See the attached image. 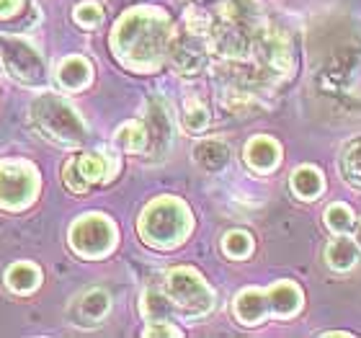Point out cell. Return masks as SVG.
<instances>
[{
    "instance_id": "cell-1",
    "label": "cell",
    "mask_w": 361,
    "mask_h": 338,
    "mask_svg": "<svg viewBox=\"0 0 361 338\" xmlns=\"http://www.w3.org/2000/svg\"><path fill=\"white\" fill-rule=\"evenodd\" d=\"M173 21L158 8H135L111 31V49L129 70H158L173 49Z\"/></svg>"
},
{
    "instance_id": "cell-2",
    "label": "cell",
    "mask_w": 361,
    "mask_h": 338,
    "mask_svg": "<svg viewBox=\"0 0 361 338\" xmlns=\"http://www.w3.org/2000/svg\"><path fill=\"white\" fill-rule=\"evenodd\" d=\"M191 227H194V217L186 202H180L178 196H158L142 210L137 230L147 246L168 251L186 241Z\"/></svg>"
},
{
    "instance_id": "cell-3",
    "label": "cell",
    "mask_w": 361,
    "mask_h": 338,
    "mask_svg": "<svg viewBox=\"0 0 361 338\" xmlns=\"http://www.w3.org/2000/svg\"><path fill=\"white\" fill-rule=\"evenodd\" d=\"M29 119L34 124L37 132L52 140L57 145H65V147H78V145L85 143V121L83 116L73 109V106L65 101L62 96H52V93H44L31 101L29 106Z\"/></svg>"
},
{
    "instance_id": "cell-4",
    "label": "cell",
    "mask_w": 361,
    "mask_h": 338,
    "mask_svg": "<svg viewBox=\"0 0 361 338\" xmlns=\"http://www.w3.org/2000/svg\"><path fill=\"white\" fill-rule=\"evenodd\" d=\"M163 292L168 294L171 305L176 310H180L183 315L199 318V315H207L214 308V292H212V286L191 266H178V269L168 271Z\"/></svg>"
},
{
    "instance_id": "cell-5",
    "label": "cell",
    "mask_w": 361,
    "mask_h": 338,
    "mask_svg": "<svg viewBox=\"0 0 361 338\" xmlns=\"http://www.w3.org/2000/svg\"><path fill=\"white\" fill-rule=\"evenodd\" d=\"M42 179L29 160H0V207L11 212L26 210L37 199Z\"/></svg>"
},
{
    "instance_id": "cell-6",
    "label": "cell",
    "mask_w": 361,
    "mask_h": 338,
    "mask_svg": "<svg viewBox=\"0 0 361 338\" xmlns=\"http://www.w3.org/2000/svg\"><path fill=\"white\" fill-rule=\"evenodd\" d=\"M0 62L8 76L23 85H44L47 70L44 60L34 44L21 37H0Z\"/></svg>"
},
{
    "instance_id": "cell-7",
    "label": "cell",
    "mask_w": 361,
    "mask_h": 338,
    "mask_svg": "<svg viewBox=\"0 0 361 338\" xmlns=\"http://www.w3.org/2000/svg\"><path fill=\"white\" fill-rule=\"evenodd\" d=\"M70 246L83 258H104L116 246V225L106 215H83L70 225Z\"/></svg>"
},
{
    "instance_id": "cell-8",
    "label": "cell",
    "mask_w": 361,
    "mask_h": 338,
    "mask_svg": "<svg viewBox=\"0 0 361 338\" xmlns=\"http://www.w3.org/2000/svg\"><path fill=\"white\" fill-rule=\"evenodd\" d=\"M114 173H116V160L109 152H83L65 163L62 181L73 194H83L98 181H109Z\"/></svg>"
},
{
    "instance_id": "cell-9",
    "label": "cell",
    "mask_w": 361,
    "mask_h": 338,
    "mask_svg": "<svg viewBox=\"0 0 361 338\" xmlns=\"http://www.w3.org/2000/svg\"><path fill=\"white\" fill-rule=\"evenodd\" d=\"M111 310V297L104 289H88L70 305V320L75 325H98Z\"/></svg>"
},
{
    "instance_id": "cell-10",
    "label": "cell",
    "mask_w": 361,
    "mask_h": 338,
    "mask_svg": "<svg viewBox=\"0 0 361 338\" xmlns=\"http://www.w3.org/2000/svg\"><path fill=\"white\" fill-rule=\"evenodd\" d=\"M269 313L276 318H292L302 310V289L294 282H276L266 289Z\"/></svg>"
},
{
    "instance_id": "cell-11",
    "label": "cell",
    "mask_w": 361,
    "mask_h": 338,
    "mask_svg": "<svg viewBox=\"0 0 361 338\" xmlns=\"http://www.w3.org/2000/svg\"><path fill=\"white\" fill-rule=\"evenodd\" d=\"M235 318L240 320L243 325H258L264 323L269 313V300H266V289H256V286H248L243 289L238 297H235Z\"/></svg>"
},
{
    "instance_id": "cell-12",
    "label": "cell",
    "mask_w": 361,
    "mask_h": 338,
    "mask_svg": "<svg viewBox=\"0 0 361 338\" xmlns=\"http://www.w3.org/2000/svg\"><path fill=\"white\" fill-rule=\"evenodd\" d=\"M245 163L256 173H271L281 163V147H279L276 140H271L266 135L253 137L245 145Z\"/></svg>"
},
{
    "instance_id": "cell-13",
    "label": "cell",
    "mask_w": 361,
    "mask_h": 338,
    "mask_svg": "<svg viewBox=\"0 0 361 338\" xmlns=\"http://www.w3.org/2000/svg\"><path fill=\"white\" fill-rule=\"evenodd\" d=\"M145 127H147V147H155L158 152L166 150V145L173 137V124H171L168 106L160 104V101H152L150 111L145 116Z\"/></svg>"
},
{
    "instance_id": "cell-14",
    "label": "cell",
    "mask_w": 361,
    "mask_h": 338,
    "mask_svg": "<svg viewBox=\"0 0 361 338\" xmlns=\"http://www.w3.org/2000/svg\"><path fill=\"white\" fill-rule=\"evenodd\" d=\"M93 80V68L90 62L80 54H70L57 65V83L62 90L68 93H75V90H83L85 85Z\"/></svg>"
},
{
    "instance_id": "cell-15",
    "label": "cell",
    "mask_w": 361,
    "mask_h": 338,
    "mask_svg": "<svg viewBox=\"0 0 361 338\" xmlns=\"http://www.w3.org/2000/svg\"><path fill=\"white\" fill-rule=\"evenodd\" d=\"M42 284V271L37 263L31 261H16L6 271V286L16 294H31Z\"/></svg>"
},
{
    "instance_id": "cell-16",
    "label": "cell",
    "mask_w": 361,
    "mask_h": 338,
    "mask_svg": "<svg viewBox=\"0 0 361 338\" xmlns=\"http://www.w3.org/2000/svg\"><path fill=\"white\" fill-rule=\"evenodd\" d=\"M325 261H328V266H331L333 271H348L361 261V248L356 246V241L338 235L336 241L328 243V248H325Z\"/></svg>"
},
{
    "instance_id": "cell-17",
    "label": "cell",
    "mask_w": 361,
    "mask_h": 338,
    "mask_svg": "<svg viewBox=\"0 0 361 338\" xmlns=\"http://www.w3.org/2000/svg\"><path fill=\"white\" fill-rule=\"evenodd\" d=\"M292 191L300 199H305V202H310V199H315V196L323 194V188H325V179H323V173L317 171L315 166H302L297 168V171L292 173Z\"/></svg>"
},
{
    "instance_id": "cell-18",
    "label": "cell",
    "mask_w": 361,
    "mask_h": 338,
    "mask_svg": "<svg viewBox=\"0 0 361 338\" xmlns=\"http://www.w3.org/2000/svg\"><path fill=\"white\" fill-rule=\"evenodd\" d=\"M196 163L207 171H222L230 163V147L219 140H202L194 150Z\"/></svg>"
},
{
    "instance_id": "cell-19",
    "label": "cell",
    "mask_w": 361,
    "mask_h": 338,
    "mask_svg": "<svg viewBox=\"0 0 361 338\" xmlns=\"http://www.w3.org/2000/svg\"><path fill=\"white\" fill-rule=\"evenodd\" d=\"M116 145L124 147L129 152H142L147 150V127H145V121H127V124H121L116 129V135H114Z\"/></svg>"
},
{
    "instance_id": "cell-20",
    "label": "cell",
    "mask_w": 361,
    "mask_h": 338,
    "mask_svg": "<svg viewBox=\"0 0 361 338\" xmlns=\"http://www.w3.org/2000/svg\"><path fill=\"white\" fill-rule=\"evenodd\" d=\"M171 310H173V305H171L166 292L147 289V292L142 294V315L150 318L152 323H155V320H168Z\"/></svg>"
},
{
    "instance_id": "cell-21",
    "label": "cell",
    "mask_w": 361,
    "mask_h": 338,
    "mask_svg": "<svg viewBox=\"0 0 361 338\" xmlns=\"http://www.w3.org/2000/svg\"><path fill=\"white\" fill-rule=\"evenodd\" d=\"M354 219L356 217H354V212H351V207L343 202H336L325 210V225L331 227L336 235H346L348 230L356 225Z\"/></svg>"
},
{
    "instance_id": "cell-22",
    "label": "cell",
    "mask_w": 361,
    "mask_h": 338,
    "mask_svg": "<svg viewBox=\"0 0 361 338\" xmlns=\"http://www.w3.org/2000/svg\"><path fill=\"white\" fill-rule=\"evenodd\" d=\"M222 251H225L230 258H248L253 253V238L245 230H230V233L222 238Z\"/></svg>"
},
{
    "instance_id": "cell-23",
    "label": "cell",
    "mask_w": 361,
    "mask_h": 338,
    "mask_svg": "<svg viewBox=\"0 0 361 338\" xmlns=\"http://www.w3.org/2000/svg\"><path fill=\"white\" fill-rule=\"evenodd\" d=\"M343 176H346L354 186H361V140L351 143L343 152Z\"/></svg>"
},
{
    "instance_id": "cell-24",
    "label": "cell",
    "mask_w": 361,
    "mask_h": 338,
    "mask_svg": "<svg viewBox=\"0 0 361 338\" xmlns=\"http://www.w3.org/2000/svg\"><path fill=\"white\" fill-rule=\"evenodd\" d=\"M75 23L78 26H83V29H93L98 23L104 21V8L93 3V0H85L80 6H75Z\"/></svg>"
},
{
    "instance_id": "cell-25",
    "label": "cell",
    "mask_w": 361,
    "mask_h": 338,
    "mask_svg": "<svg viewBox=\"0 0 361 338\" xmlns=\"http://www.w3.org/2000/svg\"><path fill=\"white\" fill-rule=\"evenodd\" d=\"M183 121H186V127L194 129V132L204 129L207 124H209V111H207V106L199 104L196 98H191V101L186 104V111H183Z\"/></svg>"
},
{
    "instance_id": "cell-26",
    "label": "cell",
    "mask_w": 361,
    "mask_h": 338,
    "mask_svg": "<svg viewBox=\"0 0 361 338\" xmlns=\"http://www.w3.org/2000/svg\"><path fill=\"white\" fill-rule=\"evenodd\" d=\"M145 336H183V333L173 323H168V320H155L152 325L145 328Z\"/></svg>"
},
{
    "instance_id": "cell-27",
    "label": "cell",
    "mask_w": 361,
    "mask_h": 338,
    "mask_svg": "<svg viewBox=\"0 0 361 338\" xmlns=\"http://www.w3.org/2000/svg\"><path fill=\"white\" fill-rule=\"evenodd\" d=\"M23 0H0V18H11L21 11Z\"/></svg>"
},
{
    "instance_id": "cell-28",
    "label": "cell",
    "mask_w": 361,
    "mask_h": 338,
    "mask_svg": "<svg viewBox=\"0 0 361 338\" xmlns=\"http://www.w3.org/2000/svg\"><path fill=\"white\" fill-rule=\"evenodd\" d=\"M354 241H356V246L361 248V219H359V225H354Z\"/></svg>"
},
{
    "instance_id": "cell-29",
    "label": "cell",
    "mask_w": 361,
    "mask_h": 338,
    "mask_svg": "<svg viewBox=\"0 0 361 338\" xmlns=\"http://www.w3.org/2000/svg\"><path fill=\"white\" fill-rule=\"evenodd\" d=\"M325 336H351V333H346V331H328Z\"/></svg>"
},
{
    "instance_id": "cell-30",
    "label": "cell",
    "mask_w": 361,
    "mask_h": 338,
    "mask_svg": "<svg viewBox=\"0 0 361 338\" xmlns=\"http://www.w3.org/2000/svg\"><path fill=\"white\" fill-rule=\"evenodd\" d=\"M0 68H3V62H0Z\"/></svg>"
}]
</instances>
